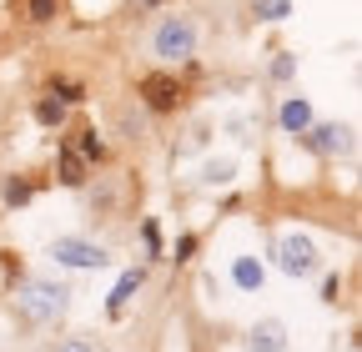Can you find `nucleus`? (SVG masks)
<instances>
[{
	"label": "nucleus",
	"instance_id": "nucleus-1",
	"mask_svg": "<svg viewBox=\"0 0 362 352\" xmlns=\"http://www.w3.org/2000/svg\"><path fill=\"white\" fill-rule=\"evenodd\" d=\"M151 51H156V61H166V66L187 61V56L197 51V30H192V20H187V16H166V20L156 25V35H151Z\"/></svg>",
	"mask_w": 362,
	"mask_h": 352
},
{
	"label": "nucleus",
	"instance_id": "nucleus-2",
	"mask_svg": "<svg viewBox=\"0 0 362 352\" xmlns=\"http://www.w3.org/2000/svg\"><path fill=\"white\" fill-rule=\"evenodd\" d=\"M21 312H25L30 322H56V317L66 312V287H56V282H30V287L21 292Z\"/></svg>",
	"mask_w": 362,
	"mask_h": 352
},
{
	"label": "nucleus",
	"instance_id": "nucleus-3",
	"mask_svg": "<svg viewBox=\"0 0 362 352\" xmlns=\"http://www.w3.org/2000/svg\"><path fill=\"white\" fill-rule=\"evenodd\" d=\"M272 257H277V267H282L287 277H307V272L317 267V247H312L307 237H297V232L277 237V247H272Z\"/></svg>",
	"mask_w": 362,
	"mask_h": 352
},
{
	"label": "nucleus",
	"instance_id": "nucleus-4",
	"mask_svg": "<svg viewBox=\"0 0 362 352\" xmlns=\"http://www.w3.org/2000/svg\"><path fill=\"white\" fill-rule=\"evenodd\" d=\"M51 257L66 262V267H106V262H111L101 247H90V242H81V237H56Z\"/></svg>",
	"mask_w": 362,
	"mask_h": 352
},
{
	"label": "nucleus",
	"instance_id": "nucleus-5",
	"mask_svg": "<svg viewBox=\"0 0 362 352\" xmlns=\"http://www.w3.org/2000/svg\"><path fill=\"white\" fill-rule=\"evenodd\" d=\"M141 96H146L151 111H176L181 106V86H176V76L151 71V76H141Z\"/></svg>",
	"mask_w": 362,
	"mask_h": 352
},
{
	"label": "nucleus",
	"instance_id": "nucleus-6",
	"mask_svg": "<svg viewBox=\"0 0 362 352\" xmlns=\"http://www.w3.org/2000/svg\"><path fill=\"white\" fill-rule=\"evenodd\" d=\"M302 136H307V146H312V151H322V156H337V151H347V146H352V141H347V136H352L347 126H307Z\"/></svg>",
	"mask_w": 362,
	"mask_h": 352
},
{
	"label": "nucleus",
	"instance_id": "nucleus-7",
	"mask_svg": "<svg viewBox=\"0 0 362 352\" xmlns=\"http://www.w3.org/2000/svg\"><path fill=\"white\" fill-rule=\"evenodd\" d=\"M277 121H282V131H292V136H302V131L312 126V106H307L302 96H287V101H282V111H277Z\"/></svg>",
	"mask_w": 362,
	"mask_h": 352
},
{
	"label": "nucleus",
	"instance_id": "nucleus-8",
	"mask_svg": "<svg viewBox=\"0 0 362 352\" xmlns=\"http://www.w3.org/2000/svg\"><path fill=\"white\" fill-rule=\"evenodd\" d=\"M252 347H257V352H287V327L272 322V317L257 322V327H252Z\"/></svg>",
	"mask_w": 362,
	"mask_h": 352
},
{
	"label": "nucleus",
	"instance_id": "nucleus-9",
	"mask_svg": "<svg viewBox=\"0 0 362 352\" xmlns=\"http://www.w3.org/2000/svg\"><path fill=\"white\" fill-rule=\"evenodd\" d=\"M232 282H237L242 292H257V287L267 282V267H262L257 257H237V262H232Z\"/></svg>",
	"mask_w": 362,
	"mask_h": 352
},
{
	"label": "nucleus",
	"instance_id": "nucleus-10",
	"mask_svg": "<svg viewBox=\"0 0 362 352\" xmlns=\"http://www.w3.org/2000/svg\"><path fill=\"white\" fill-rule=\"evenodd\" d=\"M141 282H146V272H141V267H136V272H121V282H116V292H111V302H106V307H111V317H121V312H126V302L136 297V287H141Z\"/></svg>",
	"mask_w": 362,
	"mask_h": 352
},
{
	"label": "nucleus",
	"instance_id": "nucleus-11",
	"mask_svg": "<svg viewBox=\"0 0 362 352\" xmlns=\"http://www.w3.org/2000/svg\"><path fill=\"white\" fill-rule=\"evenodd\" d=\"M61 182L66 187H81L86 182V156L76 146H61Z\"/></svg>",
	"mask_w": 362,
	"mask_h": 352
},
{
	"label": "nucleus",
	"instance_id": "nucleus-12",
	"mask_svg": "<svg viewBox=\"0 0 362 352\" xmlns=\"http://www.w3.org/2000/svg\"><path fill=\"white\" fill-rule=\"evenodd\" d=\"M252 16L257 20H287L292 16V0H252Z\"/></svg>",
	"mask_w": 362,
	"mask_h": 352
},
{
	"label": "nucleus",
	"instance_id": "nucleus-13",
	"mask_svg": "<svg viewBox=\"0 0 362 352\" xmlns=\"http://www.w3.org/2000/svg\"><path fill=\"white\" fill-rule=\"evenodd\" d=\"M35 121H40V126H61V121H66V101H56V96H45V101L35 106Z\"/></svg>",
	"mask_w": 362,
	"mask_h": 352
},
{
	"label": "nucleus",
	"instance_id": "nucleus-14",
	"mask_svg": "<svg viewBox=\"0 0 362 352\" xmlns=\"http://www.w3.org/2000/svg\"><path fill=\"white\" fill-rule=\"evenodd\" d=\"M202 176H206L211 187H221V182H232V176H237V161H232V156H221V161H206V171H202Z\"/></svg>",
	"mask_w": 362,
	"mask_h": 352
},
{
	"label": "nucleus",
	"instance_id": "nucleus-15",
	"mask_svg": "<svg viewBox=\"0 0 362 352\" xmlns=\"http://www.w3.org/2000/svg\"><path fill=\"white\" fill-rule=\"evenodd\" d=\"M56 11H61V0H25V16L40 20V25H45V20H56Z\"/></svg>",
	"mask_w": 362,
	"mask_h": 352
},
{
	"label": "nucleus",
	"instance_id": "nucleus-16",
	"mask_svg": "<svg viewBox=\"0 0 362 352\" xmlns=\"http://www.w3.org/2000/svg\"><path fill=\"white\" fill-rule=\"evenodd\" d=\"M6 201H11V206L30 201V187H25V182H11V187H6Z\"/></svg>",
	"mask_w": 362,
	"mask_h": 352
},
{
	"label": "nucleus",
	"instance_id": "nucleus-17",
	"mask_svg": "<svg viewBox=\"0 0 362 352\" xmlns=\"http://www.w3.org/2000/svg\"><path fill=\"white\" fill-rule=\"evenodd\" d=\"M81 156H101V141H96V131H81Z\"/></svg>",
	"mask_w": 362,
	"mask_h": 352
},
{
	"label": "nucleus",
	"instance_id": "nucleus-18",
	"mask_svg": "<svg viewBox=\"0 0 362 352\" xmlns=\"http://www.w3.org/2000/svg\"><path fill=\"white\" fill-rule=\"evenodd\" d=\"M56 352H101V347H96V342H81V337H71V342H61Z\"/></svg>",
	"mask_w": 362,
	"mask_h": 352
},
{
	"label": "nucleus",
	"instance_id": "nucleus-19",
	"mask_svg": "<svg viewBox=\"0 0 362 352\" xmlns=\"http://www.w3.org/2000/svg\"><path fill=\"white\" fill-rule=\"evenodd\" d=\"M272 76H277V81H287V76H292V56H282L277 66H272Z\"/></svg>",
	"mask_w": 362,
	"mask_h": 352
},
{
	"label": "nucleus",
	"instance_id": "nucleus-20",
	"mask_svg": "<svg viewBox=\"0 0 362 352\" xmlns=\"http://www.w3.org/2000/svg\"><path fill=\"white\" fill-rule=\"evenodd\" d=\"M131 6H136V11H146V6H156V0H131Z\"/></svg>",
	"mask_w": 362,
	"mask_h": 352
}]
</instances>
